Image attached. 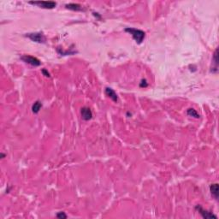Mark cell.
Segmentation results:
<instances>
[{"label":"cell","mask_w":219,"mask_h":219,"mask_svg":"<svg viewBox=\"0 0 219 219\" xmlns=\"http://www.w3.org/2000/svg\"><path fill=\"white\" fill-rule=\"evenodd\" d=\"M42 73L44 74V75H45L46 77H50V76H51V75H50V74H49V72L46 70H45V69H44V70H42Z\"/></svg>","instance_id":"15"},{"label":"cell","mask_w":219,"mask_h":219,"mask_svg":"<svg viewBox=\"0 0 219 219\" xmlns=\"http://www.w3.org/2000/svg\"><path fill=\"white\" fill-rule=\"evenodd\" d=\"M66 8L71 10H75V11H79V10H83V8L81 5L77 4H66Z\"/></svg>","instance_id":"10"},{"label":"cell","mask_w":219,"mask_h":219,"mask_svg":"<svg viewBox=\"0 0 219 219\" xmlns=\"http://www.w3.org/2000/svg\"><path fill=\"white\" fill-rule=\"evenodd\" d=\"M196 210L200 212V214L204 218L206 219H212V218H214V219H218V217L216 216V215H214L213 213L210 212H208V211H206V210H204L202 207L200 206H196Z\"/></svg>","instance_id":"5"},{"label":"cell","mask_w":219,"mask_h":219,"mask_svg":"<svg viewBox=\"0 0 219 219\" xmlns=\"http://www.w3.org/2000/svg\"><path fill=\"white\" fill-rule=\"evenodd\" d=\"M26 37L29 38V39L37 42V43H45V37L42 33H27L26 34Z\"/></svg>","instance_id":"3"},{"label":"cell","mask_w":219,"mask_h":219,"mask_svg":"<svg viewBox=\"0 0 219 219\" xmlns=\"http://www.w3.org/2000/svg\"><path fill=\"white\" fill-rule=\"evenodd\" d=\"M81 114L82 119H84L85 121H88V120L92 119V110H90V108H87V107H83L81 110Z\"/></svg>","instance_id":"6"},{"label":"cell","mask_w":219,"mask_h":219,"mask_svg":"<svg viewBox=\"0 0 219 219\" xmlns=\"http://www.w3.org/2000/svg\"><path fill=\"white\" fill-rule=\"evenodd\" d=\"M210 190H211V193L212 194L213 197L217 200H218V183L212 184L210 187Z\"/></svg>","instance_id":"9"},{"label":"cell","mask_w":219,"mask_h":219,"mask_svg":"<svg viewBox=\"0 0 219 219\" xmlns=\"http://www.w3.org/2000/svg\"><path fill=\"white\" fill-rule=\"evenodd\" d=\"M141 87H147V83H146V80H142L141 83Z\"/></svg>","instance_id":"14"},{"label":"cell","mask_w":219,"mask_h":219,"mask_svg":"<svg viewBox=\"0 0 219 219\" xmlns=\"http://www.w3.org/2000/svg\"><path fill=\"white\" fill-rule=\"evenodd\" d=\"M218 50L217 49V50L215 51V53H214V56H213V58H212V71L214 72V73L218 72Z\"/></svg>","instance_id":"8"},{"label":"cell","mask_w":219,"mask_h":219,"mask_svg":"<svg viewBox=\"0 0 219 219\" xmlns=\"http://www.w3.org/2000/svg\"><path fill=\"white\" fill-rule=\"evenodd\" d=\"M28 4L33 5H37V6L43 8V9H54L57 6V3L53 1H31L28 2Z\"/></svg>","instance_id":"2"},{"label":"cell","mask_w":219,"mask_h":219,"mask_svg":"<svg viewBox=\"0 0 219 219\" xmlns=\"http://www.w3.org/2000/svg\"><path fill=\"white\" fill-rule=\"evenodd\" d=\"M21 59L23 62H25L26 64H28L34 66V67H38V66H39V65L41 64V62L39 61L38 58L32 57V56L24 55V56H21Z\"/></svg>","instance_id":"4"},{"label":"cell","mask_w":219,"mask_h":219,"mask_svg":"<svg viewBox=\"0 0 219 219\" xmlns=\"http://www.w3.org/2000/svg\"><path fill=\"white\" fill-rule=\"evenodd\" d=\"M187 114L189 116H193L194 118H200V114H198V112L193 109V108H189L187 110Z\"/></svg>","instance_id":"12"},{"label":"cell","mask_w":219,"mask_h":219,"mask_svg":"<svg viewBox=\"0 0 219 219\" xmlns=\"http://www.w3.org/2000/svg\"><path fill=\"white\" fill-rule=\"evenodd\" d=\"M42 108V104L40 101H36L35 103L33 104L32 106V111L33 113L37 114L39 113V111L40 110V109Z\"/></svg>","instance_id":"11"},{"label":"cell","mask_w":219,"mask_h":219,"mask_svg":"<svg viewBox=\"0 0 219 219\" xmlns=\"http://www.w3.org/2000/svg\"><path fill=\"white\" fill-rule=\"evenodd\" d=\"M58 218H67V215L64 212H58L57 214Z\"/></svg>","instance_id":"13"},{"label":"cell","mask_w":219,"mask_h":219,"mask_svg":"<svg viewBox=\"0 0 219 219\" xmlns=\"http://www.w3.org/2000/svg\"><path fill=\"white\" fill-rule=\"evenodd\" d=\"M125 32L129 33L138 44H141L142 41L145 39V36H146V33L144 31L140 30V29H136V28L127 27V28H125Z\"/></svg>","instance_id":"1"},{"label":"cell","mask_w":219,"mask_h":219,"mask_svg":"<svg viewBox=\"0 0 219 219\" xmlns=\"http://www.w3.org/2000/svg\"><path fill=\"white\" fill-rule=\"evenodd\" d=\"M104 92H105V94L109 97V98H110L114 102H117V100H118L117 95H116V93L115 92V91L113 90L112 88L106 87V88H105V91H104Z\"/></svg>","instance_id":"7"}]
</instances>
